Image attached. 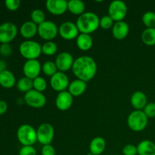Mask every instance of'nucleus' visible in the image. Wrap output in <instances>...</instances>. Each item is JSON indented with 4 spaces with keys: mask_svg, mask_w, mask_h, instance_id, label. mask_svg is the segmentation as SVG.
Here are the masks:
<instances>
[{
    "mask_svg": "<svg viewBox=\"0 0 155 155\" xmlns=\"http://www.w3.org/2000/svg\"><path fill=\"white\" fill-rule=\"evenodd\" d=\"M72 71L77 79L87 83L95 77L97 64L90 56H81L74 60Z\"/></svg>",
    "mask_w": 155,
    "mask_h": 155,
    "instance_id": "nucleus-1",
    "label": "nucleus"
},
{
    "mask_svg": "<svg viewBox=\"0 0 155 155\" xmlns=\"http://www.w3.org/2000/svg\"><path fill=\"white\" fill-rule=\"evenodd\" d=\"M100 18L94 12H85L79 16L77 24L80 33L89 34L94 33L99 27Z\"/></svg>",
    "mask_w": 155,
    "mask_h": 155,
    "instance_id": "nucleus-2",
    "label": "nucleus"
},
{
    "mask_svg": "<svg viewBox=\"0 0 155 155\" xmlns=\"http://www.w3.org/2000/svg\"><path fill=\"white\" fill-rule=\"evenodd\" d=\"M19 51L27 60H37L42 54V45L31 39L25 40L20 45Z\"/></svg>",
    "mask_w": 155,
    "mask_h": 155,
    "instance_id": "nucleus-3",
    "label": "nucleus"
},
{
    "mask_svg": "<svg viewBox=\"0 0 155 155\" xmlns=\"http://www.w3.org/2000/svg\"><path fill=\"white\" fill-rule=\"evenodd\" d=\"M17 138L23 146H28V145L33 146L37 142L36 130L31 125L23 124L18 129Z\"/></svg>",
    "mask_w": 155,
    "mask_h": 155,
    "instance_id": "nucleus-4",
    "label": "nucleus"
},
{
    "mask_svg": "<svg viewBox=\"0 0 155 155\" xmlns=\"http://www.w3.org/2000/svg\"><path fill=\"white\" fill-rule=\"evenodd\" d=\"M148 118L143 110H133L127 117V125L134 132L143 131L148 126Z\"/></svg>",
    "mask_w": 155,
    "mask_h": 155,
    "instance_id": "nucleus-5",
    "label": "nucleus"
},
{
    "mask_svg": "<svg viewBox=\"0 0 155 155\" xmlns=\"http://www.w3.org/2000/svg\"><path fill=\"white\" fill-rule=\"evenodd\" d=\"M127 15V6L124 2L114 0L111 2L108 7V15L114 22L124 21Z\"/></svg>",
    "mask_w": 155,
    "mask_h": 155,
    "instance_id": "nucleus-6",
    "label": "nucleus"
},
{
    "mask_svg": "<svg viewBox=\"0 0 155 155\" xmlns=\"http://www.w3.org/2000/svg\"><path fill=\"white\" fill-rule=\"evenodd\" d=\"M38 34L46 42L52 41L58 34V27L53 21H45L38 25Z\"/></svg>",
    "mask_w": 155,
    "mask_h": 155,
    "instance_id": "nucleus-7",
    "label": "nucleus"
},
{
    "mask_svg": "<svg viewBox=\"0 0 155 155\" xmlns=\"http://www.w3.org/2000/svg\"><path fill=\"white\" fill-rule=\"evenodd\" d=\"M37 141L42 145H51L54 139V130L51 124L43 123L36 130Z\"/></svg>",
    "mask_w": 155,
    "mask_h": 155,
    "instance_id": "nucleus-8",
    "label": "nucleus"
},
{
    "mask_svg": "<svg viewBox=\"0 0 155 155\" xmlns=\"http://www.w3.org/2000/svg\"><path fill=\"white\" fill-rule=\"evenodd\" d=\"M24 102L33 108H41L46 104V97L43 92H38L35 89L29 91L25 93L24 97Z\"/></svg>",
    "mask_w": 155,
    "mask_h": 155,
    "instance_id": "nucleus-9",
    "label": "nucleus"
},
{
    "mask_svg": "<svg viewBox=\"0 0 155 155\" xmlns=\"http://www.w3.org/2000/svg\"><path fill=\"white\" fill-rule=\"evenodd\" d=\"M18 34V28L14 23L5 22L0 24V42L9 43Z\"/></svg>",
    "mask_w": 155,
    "mask_h": 155,
    "instance_id": "nucleus-10",
    "label": "nucleus"
},
{
    "mask_svg": "<svg viewBox=\"0 0 155 155\" xmlns=\"http://www.w3.org/2000/svg\"><path fill=\"white\" fill-rule=\"evenodd\" d=\"M77 24L71 21H65L58 27V33L61 38L66 40H72L77 39L80 34Z\"/></svg>",
    "mask_w": 155,
    "mask_h": 155,
    "instance_id": "nucleus-11",
    "label": "nucleus"
},
{
    "mask_svg": "<svg viewBox=\"0 0 155 155\" xmlns=\"http://www.w3.org/2000/svg\"><path fill=\"white\" fill-rule=\"evenodd\" d=\"M69 84L70 83L68 77L65 73L61 72V71H58L50 79L51 87L58 92L66 91V89H68Z\"/></svg>",
    "mask_w": 155,
    "mask_h": 155,
    "instance_id": "nucleus-12",
    "label": "nucleus"
},
{
    "mask_svg": "<svg viewBox=\"0 0 155 155\" xmlns=\"http://www.w3.org/2000/svg\"><path fill=\"white\" fill-rule=\"evenodd\" d=\"M42 71V66L38 60H27L23 66V72L24 76L33 80L39 77Z\"/></svg>",
    "mask_w": 155,
    "mask_h": 155,
    "instance_id": "nucleus-13",
    "label": "nucleus"
},
{
    "mask_svg": "<svg viewBox=\"0 0 155 155\" xmlns=\"http://www.w3.org/2000/svg\"><path fill=\"white\" fill-rule=\"evenodd\" d=\"M74 62V59L72 54L68 51H63L56 57L54 63L58 71L64 73L70 69H72Z\"/></svg>",
    "mask_w": 155,
    "mask_h": 155,
    "instance_id": "nucleus-14",
    "label": "nucleus"
},
{
    "mask_svg": "<svg viewBox=\"0 0 155 155\" xmlns=\"http://www.w3.org/2000/svg\"><path fill=\"white\" fill-rule=\"evenodd\" d=\"M48 12L53 15H62L68 11V2L65 0H48L45 2Z\"/></svg>",
    "mask_w": 155,
    "mask_h": 155,
    "instance_id": "nucleus-15",
    "label": "nucleus"
},
{
    "mask_svg": "<svg viewBox=\"0 0 155 155\" xmlns=\"http://www.w3.org/2000/svg\"><path fill=\"white\" fill-rule=\"evenodd\" d=\"M74 97L68 91L58 92L55 99V106L61 111H65L71 107Z\"/></svg>",
    "mask_w": 155,
    "mask_h": 155,
    "instance_id": "nucleus-16",
    "label": "nucleus"
},
{
    "mask_svg": "<svg viewBox=\"0 0 155 155\" xmlns=\"http://www.w3.org/2000/svg\"><path fill=\"white\" fill-rule=\"evenodd\" d=\"M111 29L112 35L117 40L126 39L130 32V26L124 21L115 22Z\"/></svg>",
    "mask_w": 155,
    "mask_h": 155,
    "instance_id": "nucleus-17",
    "label": "nucleus"
},
{
    "mask_svg": "<svg viewBox=\"0 0 155 155\" xmlns=\"http://www.w3.org/2000/svg\"><path fill=\"white\" fill-rule=\"evenodd\" d=\"M130 103L135 110H143L146 104H148V98L147 95L142 91H136L131 95Z\"/></svg>",
    "mask_w": 155,
    "mask_h": 155,
    "instance_id": "nucleus-18",
    "label": "nucleus"
},
{
    "mask_svg": "<svg viewBox=\"0 0 155 155\" xmlns=\"http://www.w3.org/2000/svg\"><path fill=\"white\" fill-rule=\"evenodd\" d=\"M20 33L23 37L27 39V40H30L38 33V25L31 21H26L21 25Z\"/></svg>",
    "mask_w": 155,
    "mask_h": 155,
    "instance_id": "nucleus-19",
    "label": "nucleus"
},
{
    "mask_svg": "<svg viewBox=\"0 0 155 155\" xmlns=\"http://www.w3.org/2000/svg\"><path fill=\"white\" fill-rule=\"evenodd\" d=\"M86 88L87 85L86 82L77 79L70 83L68 86V92L72 95L73 97H78L86 92Z\"/></svg>",
    "mask_w": 155,
    "mask_h": 155,
    "instance_id": "nucleus-20",
    "label": "nucleus"
},
{
    "mask_svg": "<svg viewBox=\"0 0 155 155\" xmlns=\"http://www.w3.org/2000/svg\"><path fill=\"white\" fill-rule=\"evenodd\" d=\"M106 148V142L102 137H95L89 144V151L92 155H101Z\"/></svg>",
    "mask_w": 155,
    "mask_h": 155,
    "instance_id": "nucleus-21",
    "label": "nucleus"
},
{
    "mask_svg": "<svg viewBox=\"0 0 155 155\" xmlns=\"http://www.w3.org/2000/svg\"><path fill=\"white\" fill-rule=\"evenodd\" d=\"M77 45L81 51H87L93 45V39L89 34L80 33L77 38Z\"/></svg>",
    "mask_w": 155,
    "mask_h": 155,
    "instance_id": "nucleus-22",
    "label": "nucleus"
},
{
    "mask_svg": "<svg viewBox=\"0 0 155 155\" xmlns=\"http://www.w3.org/2000/svg\"><path fill=\"white\" fill-rule=\"evenodd\" d=\"M16 84V78L13 73L8 70L0 73V85L6 89H10Z\"/></svg>",
    "mask_w": 155,
    "mask_h": 155,
    "instance_id": "nucleus-23",
    "label": "nucleus"
},
{
    "mask_svg": "<svg viewBox=\"0 0 155 155\" xmlns=\"http://www.w3.org/2000/svg\"><path fill=\"white\" fill-rule=\"evenodd\" d=\"M139 155H155V143L150 140H143L137 145Z\"/></svg>",
    "mask_w": 155,
    "mask_h": 155,
    "instance_id": "nucleus-24",
    "label": "nucleus"
},
{
    "mask_svg": "<svg viewBox=\"0 0 155 155\" xmlns=\"http://www.w3.org/2000/svg\"><path fill=\"white\" fill-rule=\"evenodd\" d=\"M84 2L81 0H71L68 2V11H69L71 14L80 16L85 13Z\"/></svg>",
    "mask_w": 155,
    "mask_h": 155,
    "instance_id": "nucleus-25",
    "label": "nucleus"
},
{
    "mask_svg": "<svg viewBox=\"0 0 155 155\" xmlns=\"http://www.w3.org/2000/svg\"><path fill=\"white\" fill-rule=\"evenodd\" d=\"M141 39L145 45H155V28H146L142 31Z\"/></svg>",
    "mask_w": 155,
    "mask_h": 155,
    "instance_id": "nucleus-26",
    "label": "nucleus"
},
{
    "mask_svg": "<svg viewBox=\"0 0 155 155\" xmlns=\"http://www.w3.org/2000/svg\"><path fill=\"white\" fill-rule=\"evenodd\" d=\"M17 88L21 92L27 93L29 91L33 89V80L27 77H21L17 83Z\"/></svg>",
    "mask_w": 155,
    "mask_h": 155,
    "instance_id": "nucleus-27",
    "label": "nucleus"
},
{
    "mask_svg": "<svg viewBox=\"0 0 155 155\" xmlns=\"http://www.w3.org/2000/svg\"><path fill=\"white\" fill-rule=\"evenodd\" d=\"M42 71L45 75L51 77L58 71L55 63L51 61H45L42 66Z\"/></svg>",
    "mask_w": 155,
    "mask_h": 155,
    "instance_id": "nucleus-28",
    "label": "nucleus"
},
{
    "mask_svg": "<svg viewBox=\"0 0 155 155\" xmlns=\"http://www.w3.org/2000/svg\"><path fill=\"white\" fill-rule=\"evenodd\" d=\"M58 46L53 41H47L42 45V53L48 56H52L57 52Z\"/></svg>",
    "mask_w": 155,
    "mask_h": 155,
    "instance_id": "nucleus-29",
    "label": "nucleus"
},
{
    "mask_svg": "<svg viewBox=\"0 0 155 155\" xmlns=\"http://www.w3.org/2000/svg\"><path fill=\"white\" fill-rule=\"evenodd\" d=\"M142 20L146 28H155V12H145L142 15Z\"/></svg>",
    "mask_w": 155,
    "mask_h": 155,
    "instance_id": "nucleus-30",
    "label": "nucleus"
},
{
    "mask_svg": "<svg viewBox=\"0 0 155 155\" xmlns=\"http://www.w3.org/2000/svg\"><path fill=\"white\" fill-rule=\"evenodd\" d=\"M30 18H31V21L36 24V25H39V24H42L44 21H45V15L42 10L40 9H34L32 11L31 14H30Z\"/></svg>",
    "mask_w": 155,
    "mask_h": 155,
    "instance_id": "nucleus-31",
    "label": "nucleus"
},
{
    "mask_svg": "<svg viewBox=\"0 0 155 155\" xmlns=\"http://www.w3.org/2000/svg\"><path fill=\"white\" fill-rule=\"evenodd\" d=\"M33 89L38 92H43L47 89V82L43 77H38L33 80Z\"/></svg>",
    "mask_w": 155,
    "mask_h": 155,
    "instance_id": "nucleus-32",
    "label": "nucleus"
},
{
    "mask_svg": "<svg viewBox=\"0 0 155 155\" xmlns=\"http://www.w3.org/2000/svg\"><path fill=\"white\" fill-rule=\"evenodd\" d=\"M114 23V20L108 15H104L100 18L99 27L104 30H108V29L113 27Z\"/></svg>",
    "mask_w": 155,
    "mask_h": 155,
    "instance_id": "nucleus-33",
    "label": "nucleus"
},
{
    "mask_svg": "<svg viewBox=\"0 0 155 155\" xmlns=\"http://www.w3.org/2000/svg\"><path fill=\"white\" fill-rule=\"evenodd\" d=\"M143 112L145 114L148 118L155 117V102H149L146 104Z\"/></svg>",
    "mask_w": 155,
    "mask_h": 155,
    "instance_id": "nucleus-34",
    "label": "nucleus"
},
{
    "mask_svg": "<svg viewBox=\"0 0 155 155\" xmlns=\"http://www.w3.org/2000/svg\"><path fill=\"white\" fill-rule=\"evenodd\" d=\"M122 152L124 155H137V146H136L134 145H132V144L126 145L123 148Z\"/></svg>",
    "mask_w": 155,
    "mask_h": 155,
    "instance_id": "nucleus-35",
    "label": "nucleus"
},
{
    "mask_svg": "<svg viewBox=\"0 0 155 155\" xmlns=\"http://www.w3.org/2000/svg\"><path fill=\"white\" fill-rule=\"evenodd\" d=\"M19 155H36V148L32 145L22 146L19 151Z\"/></svg>",
    "mask_w": 155,
    "mask_h": 155,
    "instance_id": "nucleus-36",
    "label": "nucleus"
},
{
    "mask_svg": "<svg viewBox=\"0 0 155 155\" xmlns=\"http://www.w3.org/2000/svg\"><path fill=\"white\" fill-rule=\"evenodd\" d=\"M6 8L10 11H16L21 5L20 0H6L5 2Z\"/></svg>",
    "mask_w": 155,
    "mask_h": 155,
    "instance_id": "nucleus-37",
    "label": "nucleus"
},
{
    "mask_svg": "<svg viewBox=\"0 0 155 155\" xmlns=\"http://www.w3.org/2000/svg\"><path fill=\"white\" fill-rule=\"evenodd\" d=\"M12 52V47L9 43H2L0 45V54L2 56H9Z\"/></svg>",
    "mask_w": 155,
    "mask_h": 155,
    "instance_id": "nucleus-38",
    "label": "nucleus"
},
{
    "mask_svg": "<svg viewBox=\"0 0 155 155\" xmlns=\"http://www.w3.org/2000/svg\"><path fill=\"white\" fill-rule=\"evenodd\" d=\"M42 155H55L56 151L54 147L51 145H43L41 150Z\"/></svg>",
    "mask_w": 155,
    "mask_h": 155,
    "instance_id": "nucleus-39",
    "label": "nucleus"
},
{
    "mask_svg": "<svg viewBox=\"0 0 155 155\" xmlns=\"http://www.w3.org/2000/svg\"><path fill=\"white\" fill-rule=\"evenodd\" d=\"M8 104L4 100H0V115H2L7 111Z\"/></svg>",
    "mask_w": 155,
    "mask_h": 155,
    "instance_id": "nucleus-40",
    "label": "nucleus"
},
{
    "mask_svg": "<svg viewBox=\"0 0 155 155\" xmlns=\"http://www.w3.org/2000/svg\"><path fill=\"white\" fill-rule=\"evenodd\" d=\"M6 67H7V64H6L5 62L3 60H0V73L5 71Z\"/></svg>",
    "mask_w": 155,
    "mask_h": 155,
    "instance_id": "nucleus-41",
    "label": "nucleus"
},
{
    "mask_svg": "<svg viewBox=\"0 0 155 155\" xmlns=\"http://www.w3.org/2000/svg\"><path fill=\"white\" fill-rule=\"evenodd\" d=\"M89 155H92V154H89Z\"/></svg>",
    "mask_w": 155,
    "mask_h": 155,
    "instance_id": "nucleus-42",
    "label": "nucleus"
}]
</instances>
